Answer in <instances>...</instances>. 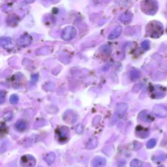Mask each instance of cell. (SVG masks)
<instances>
[{
    "instance_id": "1",
    "label": "cell",
    "mask_w": 167,
    "mask_h": 167,
    "mask_svg": "<svg viewBox=\"0 0 167 167\" xmlns=\"http://www.w3.org/2000/svg\"><path fill=\"white\" fill-rule=\"evenodd\" d=\"M164 31L163 25L157 21L150 22L146 27V32L152 38H159L163 35Z\"/></svg>"
},
{
    "instance_id": "2",
    "label": "cell",
    "mask_w": 167,
    "mask_h": 167,
    "mask_svg": "<svg viewBox=\"0 0 167 167\" xmlns=\"http://www.w3.org/2000/svg\"><path fill=\"white\" fill-rule=\"evenodd\" d=\"M141 9L146 15H154L158 10V3L155 1H142Z\"/></svg>"
},
{
    "instance_id": "3",
    "label": "cell",
    "mask_w": 167,
    "mask_h": 167,
    "mask_svg": "<svg viewBox=\"0 0 167 167\" xmlns=\"http://www.w3.org/2000/svg\"><path fill=\"white\" fill-rule=\"evenodd\" d=\"M77 29L73 26H68L63 29L61 38L64 41H70L75 37L77 35Z\"/></svg>"
},
{
    "instance_id": "4",
    "label": "cell",
    "mask_w": 167,
    "mask_h": 167,
    "mask_svg": "<svg viewBox=\"0 0 167 167\" xmlns=\"http://www.w3.org/2000/svg\"><path fill=\"white\" fill-rule=\"evenodd\" d=\"M20 164L22 167H35L36 159L31 155H25L20 159Z\"/></svg>"
},
{
    "instance_id": "5",
    "label": "cell",
    "mask_w": 167,
    "mask_h": 167,
    "mask_svg": "<svg viewBox=\"0 0 167 167\" xmlns=\"http://www.w3.org/2000/svg\"><path fill=\"white\" fill-rule=\"evenodd\" d=\"M32 43V37L29 34L25 33L20 36L17 41L18 45L20 47H27L30 45Z\"/></svg>"
},
{
    "instance_id": "6",
    "label": "cell",
    "mask_w": 167,
    "mask_h": 167,
    "mask_svg": "<svg viewBox=\"0 0 167 167\" xmlns=\"http://www.w3.org/2000/svg\"><path fill=\"white\" fill-rule=\"evenodd\" d=\"M128 110V105L124 102H121L117 104L116 107L115 116L118 119H122L127 112Z\"/></svg>"
},
{
    "instance_id": "7",
    "label": "cell",
    "mask_w": 167,
    "mask_h": 167,
    "mask_svg": "<svg viewBox=\"0 0 167 167\" xmlns=\"http://www.w3.org/2000/svg\"><path fill=\"white\" fill-rule=\"evenodd\" d=\"M154 115L157 117L163 118L166 117L167 116V108L162 104H157L153 108Z\"/></svg>"
},
{
    "instance_id": "8",
    "label": "cell",
    "mask_w": 167,
    "mask_h": 167,
    "mask_svg": "<svg viewBox=\"0 0 167 167\" xmlns=\"http://www.w3.org/2000/svg\"><path fill=\"white\" fill-rule=\"evenodd\" d=\"M56 134L59 142H65L69 135V130L66 127H61L56 130Z\"/></svg>"
},
{
    "instance_id": "9",
    "label": "cell",
    "mask_w": 167,
    "mask_h": 167,
    "mask_svg": "<svg viewBox=\"0 0 167 167\" xmlns=\"http://www.w3.org/2000/svg\"><path fill=\"white\" fill-rule=\"evenodd\" d=\"M0 46L5 49H11L15 47V43L13 39L7 37H2L0 38Z\"/></svg>"
},
{
    "instance_id": "10",
    "label": "cell",
    "mask_w": 167,
    "mask_h": 167,
    "mask_svg": "<svg viewBox=\"0 0 167 167\" xmlns=\"http://www.w3.org/2000/svg\"><path fill=\"white\" fill-rule=\"evenodd\" d=\"M138 118L139 120L142 121V122L146 123H150L154 120V118L152 116V114L147 110L140 112V114H138Z\"/></svg>"
},
{
    "instance_id": "11",
    "label": "cell",
    "mask_w": 167,
    "mask_h": 167,
    "mask_svg": "<svg viewBox=\"0 0 167 167\" xmlns=\"http://www.w3.org/2000/svg\"><path fill=\"white\" fill-rule=\"evenodd\" d=\"M63 120L67 123H74L77 121V116L73 113V111L67 110L64 114Z\"/></svg>"
},
{
    "instance_id": "12",
    "label": "cell",
    "mask_w": 167,
    "mask_h": 167,
    "mask_svg": "<svg viewBox=\"0 0 167 167\" xmlns=\"http://www.w3.org/2000/svg\"><path fill=\"white\" fill-rule=\"evenodd\" d=\"M122 32V26H119L115 27L112 31L110 34L108 35V39L110 40H113V39H116L118 37H120Z\"/></svg>"
},
{
    "instance_id": "13",
    "label": "cell",
    "mask_w": 167,
    "mask_h": 167,
    "mask_svg": "<svg viewBox=\"0 0 167 167\" xmlns=\"http://www.w3.org/2000/svg\"><path fill=\"white\" fill-rule=\"evenodd\" d=\"M27 128V123L24 120H20L15 123V129L19 132H24Z\"/></svg>"
},
{
    "instance_id": "14",
    "label": "cell",
    "mask_w": 167,
    "mask_h": 167,
    "mask_svg": "<svg viewBox=\"0 0 167 167\" xmlns=\"http://www.w3.org/2000/svg\"><path fill=\"white\" fill-rule=\"evenodd\" d=\"M18 22H19V18L15 15H9L7 18V24L11 27H15L17 26Z\"/></svg>"
},
{
    "instance_id": "15",
    "label": "cell",
    "mask_w": 167,
    "mask_h": 167,
    "mask_svg": "<svg viewBox=\"0 0 167 167\" xmlns=\"http://www.w3.org/2000/svg\"><path fill=\"white\" fill-rule=\"evenodd\" d=\"M106 163V159L101 157H97L93 159L92 166L93 167H101L104 166Z\"/></svg>"
},
{
    "instance_id": "16",
    "label": "cell",
    "mask_w": 167,
    "mask_h": 167,
    "mask_svg": "<svg viewBox=\"0 0 167 167\" xmlns=\"http://www.w3.org/2000/svg\"><path fill=\"white\" fill-rule=\"evenodd\" d=\"M136 132L137 136L142 138H146V137L148 136V134H149V131H148V130L141 126H138L136 127Z\"/></svg>"
},
{
    "instance_id": "17",
    "label": "cell",
    "mask_w": 167,
    "mask_h": 167,
    "mask_svg": "<svg viewBox=\"0 0 167 167\" xmlns=\"http://www.w3.org/2000/svg\"><path fill=\"white\" fill-rule=\"evenodd\" d=\"M132 18V14L130 12H125L121 15L120 17V21L123 23H129L131 21Z\"/></svg>"
},
{
    "instance_id": "18",
    "label": "cell",
    "mask_w": 167,
    "mask_h": 167,
    "mask_svg": "<svg viewBox=\"0 0 167 167\" xmlns=\"http://www.w3.org/2000/svg\"><path fill=\"white\" fill-rule=\"evenodd\" d=\"M56 159V155L53 152H49L45 155L44 157L45 161L49 164H52Z\"/></svg>"
},
{
    "instance_id": "19",
    "label": "cell",
    "mask_w": 167,
    "mask_h": 167,
    "mask_svg": "<svg viewBox=\"0 0 167 167\" xmlns=\"http://www.w3.org/2000/svg\"><path fill=\"white\" fill-rule=\"evenodd\" d=\"M98 145L97 140L94 137L91 138L86 144V148L88 150H93L97 147Z\"/></svg>"
},
{
    "instance_id": "20",
    "label": "cell",
    "mask_w": 167,
    "mask_h": 167,
    "mask_svg": "<svg viewBox=\"0 0 167 167\" xmlns=\"http://www.w3.org/2000/svg\"><path fill=\"white\" fill-rule=\"evenodd\" d=\"M140 72L138 70L135 69H132L131 73H130V75H131V78L132 80H133V81H135V80L138 79L139 77H140Z\"/></svg>"
},
{
    "instance_id": "21",
    "label": "cell",
    "mask_w": 167,
    "mask_h": 167,
    "mask_svg": "<svg viewBox=\"0 0 167 167\" xmlns=\"http://www.w3.org/2000/svg\"><path fill=\"white\" fill-rule=\"evenodd\" d=\"M131 167H142V163L138 159H133L131 162Z\"/></svg>"
},
{
    "instance_id": "22",
    "label": "cell",
    "mask_w": 167,
    "mask_h": 167,
    "mask_svg": "<svg viewBox=\"0 0 167 167\" xmlns=\"http://www.w3.org/2000/svg\"><path fill=\"white\" fill-rule=\"evenodd\" d=\"M10 102L11 104H16L18 102V100H19V97L17 94H13L10 97Z\"/></svg>"
},
{
    "instance_id": "23",
    "label": "cell",
    "mask_w": 167,
    "mask_h": 167,
    "mask_svg": "<svg viewBox=\"0 0 167 167\" xmlns=\"http://www.w3.org/2000/svg\"><path fill=\"white\" fill-rule=\"evenodd\" d=\"M156 144H157L156 140L154 138H152V139H150V140L148 142L146 146H147V148H149V149H152V148L155 147V145H156Z\"/></svg>"
},
{
    "instance_id": "24",
    "label": "cell",
    "mask_w": 167,
    "mask_h": 167,
    "mask_svg": "<svg viewBox=\"0 0 167 167\" xmlns=\"http://www.w3.org/2000/svg\"><path fill=\"white\" fill-rule=\"evenodd\" d=\"M141 47L144 50H148L150 49V41L148 40L144 41L141 44Z\"/></svg>"
},
{
    "instance_id": "25",
    "label": "cell",
    "mask_w": 167,
    "mask_h": 167,
    "mask_svg": "<svg viewBox=\"0 0 167 167\" xmlns=\"http://www.w3.org/2000/svg\"><path fill=\"white\" fill-rule=\"evenodd\" d=\"M6 97V92L5 91H0V104H2L5 102Z\"/></svg>"
},
{
    "instance_id": "26",
    "label": "cell",
    "mask_w": 167,
    "mask_h": 167,
    "mask_svg": "<svg viewBox=\"0 0 167 167\" xmlns=\"http://www.w3.org/2000/svg\"><path fill=\"white\" fill-rule=\"evenodd\" d=\"M83 130H84V128H83V126H82V125L80 124L79 125H77V127H76V132H77L78 134L82 133Z\"/></svg>"
},
{
    "instance_id": "27",
    "label": "cell",
    "mask_w": 167,
    "mask_h": 167,
    "mask_svg": "<svg viewBox=\"0 0 167 167\" xmlns=\"http://www.w3.org/2000/svg\"><path fill=\"white\" fill-rule=\"evenodd\" d=\"M38 78H39V75H37V74L33 75L31 76V81H32V82H33V83H35V82H36L37 81Z\"/></svg>"
},
{
    "instance_id": "28",
    "label": "cell",
    "mask_w": 167,
    "mask_h": 167,
    "mask_svg": "<svg viewBox=\"0 0 167 167\" xmlns=\"http://www.w3.org/2000/svg\"><path fill=\"white\" fill-rule=\"evenodd\" d=\"M158 167H164V166H158Z\"/></svg>"
}]
</instances>
